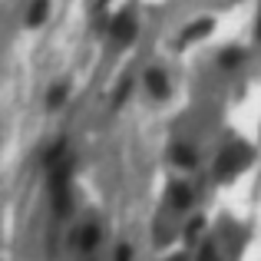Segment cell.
<instances>
[{
    "label": "cell",
    "mask_w": 261,
    "mask_h": 261,
    "mask_svg": "<svg viewBox=\"0 0 261 261\" xmlns=\"http://www.w3.org/2000/svg\"><path fill=\"white\" fill-rule=\"evenodd\" d=\"M172 205L175 208H185V205H189V189H185V185H175L172 189Z\"/></svg>",
    "instance_id": "cell-4"
},
{
    "label": "cell",
    "mask_w": 261,
    "mask_h": 261,
    "mask_svg": "<svg viewBox=\"0 0 261 261\" xmlns=\"http://www.w3.org/2000/svg\"><path fill=\"white\" fill-rule=\"evenodd\" d=\"M43 17H46V0H33L30 13H27V23L37 27V23H43Z\"/></svg>",
    "instance_id": "cell-3"
},
{
    "label": "cell",
    "mask_w": 261,
    "mask_h": 261,
    "mask_svg": "<svg viewBox=\"0 0 261 261\" xmlns=\"http://www.w3.org/2000/svg\"><path fill=\"white\" fill-rule=\"evenodd\" d=\"M238 60H242V50H225V53H222V66H225V70L238 66Z\"/></svg>",
    "instance_id": "cell-5"
},
{
    "label": "cell",
    "mask_w": 261,
    "mask_h": 261,
    "mask_svg": "<svg viewBox=\"0 0 261 261\" xmlns=\"http://www.w3.org/2000/svg\"><path fill=\"white\" fill-rule=\"evenodd\" d=\"M172 155H175L178 162H192V159H195V155H192V152H189L185 146H175V152H172Z\"/></svg>",
    "instance_id": "cell-7"
},
{
    "label": "cell",
    "mask_w": 261,
    "mask_h": 261,
    "mask_svg": "<svg viewBox=\"0 0 261 261\" xmlns=\"http://www.w3.org/2000/svg\"><path fill=\"white\" fill-rule=\"evenodd\" d=\"M60 99H66V86H53V93L46 96V102H50V106H57Z\"/></svg>",
    "instance_id": "cell-6"
},
{
    "label": "cell",
    "mask_w": 261,
    "mask_h": 261,
    "mask_svg": "<svg viewBox=\"0 0 261 261\" xmlns=\"http://www.w3.org/2000/svg\"><path fill=\"white\" fill-rule=\"evenodd\" d=\"M133 33H136V20H133V13H119V17L113 20V37H119V43H129L133 40Z\"/></svg>",
    "instance_id": "cell-1"
},
{
    "label": "cell",
    "mask_w": 261,
    "mask_h": 261,
    "mask_svg": "<svg viewBox=\"0 0 261 261\" xmlns=\"http://www.w3.org/2000/svg\"><path fill=\"white\" fill-rule=\"evenodd\" d=\"M146 86L152 89L155 96H166V89H169V83H166V73H162V70H149V73H146Z\"/></svg>",
    "instance_id": "cell-2"
}]
</instances>
